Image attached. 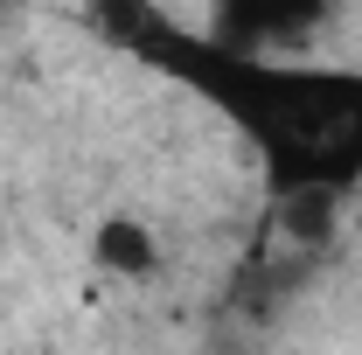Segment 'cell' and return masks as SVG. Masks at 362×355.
<instances>
[{
    "instance_id": "obj_1",
    "label": "cell",
    "mask_w": 362,
    "mask_h": 355,
    "mask_svg": "<svg viewBox=\"0 0 362 355\" xmlns=\"http://www.w3.org/2000/svg\"><path fill=\"white\" fill-rule=\"evenodd\" d=\"M90 265L119 286H153V279H168V230L146 209H112L90 230Z\"/></svg>"
}]
</instances>
